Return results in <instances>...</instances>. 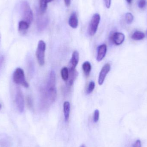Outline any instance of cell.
<instances>
[{"mask_svg": "<svg viewBox=\"0 0 147 147\" xmlns=\"http://www.w3.org/2000/svg\"><path fill=\"white\" fill-rule=\"evenodd\" d=\"M46 95L51 103L53 102L56 100L57 96L56 76V73L53 70L51 71L49 74L47 84Z\"/></svg>", "mask_w": 147, "mask_h": 147, "instance_id": "obj_1", "label": "cell"}, {"mask_svg": "<svg viewBox=\"0 0 147 147\" xmlns=\"http://www.w3.org/2000/svg\"><path fill=\"white\" fill-rule=\"evenodd\" d=\"M21 9L23 20L31 24L33 20V14L31 7L27 1H23L22 3Z\"/></svg>", "mask_w": 147, "mask_h": 147, "instance_id": "obj_2", "label": "cell"}, {"mask_svg": "<svg viewBox=\"0 0 147 147\" xmlns=\"http://www.w3.org/2000/svg\"><path fill=\"white\" fill-rule=\"evenodd\" d=\"M13 80L15 84H20L26 88H28L29 85L25 78L24 71L20 68H17L13 74Z\"/></svg>", "mask_w": 147, "mask_h": 147, "instance_id": "obj_3", "label": "cell"}, {"mask_svg": "<svg viewBox=\"0 0 147 147\" xmlns=\"http://www.w3.org/2000/svg\"><path fill=\"white\" fill-rule=\"evenodd\" d=\"M46 44L45 41L40 40L39 41L36 52V57L38 63L40 66H43L45 63V52Z\"/></svg>", "mask_w": 147, "mask_h": 147, "instance_id": "obj_4", "label": "cell"}, {"mask_svg": "<svg viewBox=\"0 0 147 147\" xmlns=\"http://www.w3.org/2000/svg\"><path fill=\"white\" fill-rule=\"evenodd\" d=\"M100 21V15L98 13L94 14L92 17L88 26V32L89 35L90 36L95 35L97 31Z\"/></svg>", "mask_w": 147, "mask_h": 147, "instance_id": "obj_5", "label": "cell"}, {"mask_svg": "<svg viewBox=\"0 0 147 147\" xmlns=\"http://www.w3.org/2000/svg\"><path fill=\"white\" fill-rule=\"evenodd\" d=\"M15 101L18 110L21 113H22L24 109V97L21 90L19 88L16 90Z\"/></svg>", "mask_w": 147, "mask_h": 147, "instance_id": "obj_6", "label": "cell"}, {"mask_svg": "<svg viewBox=\"0 0 147 147\" xmlns=\"http://www.w3.org/2000/svg\"><path fill=\"white\" fill-rule=\"evenodd\" d=\"M110 69L111 65L109 63L106 64L102 68L98 76V83L99 85L102 84L107 74L109 72Z\"/></svg>", "mask_w": 147, "mask_h": 147, "instance_id": "obj_7", "label": "cell"}, {"mask_svg": "<svg viewBox=\"0 0 147 147\" xmlns=\"http://www.w3.org/2000/svg\"><path fill=\"white\" fill-rule=\"evenodd\" d=\"M110 40L112 43L117 45H121L124 40L125 36L121 32H115L111 34L110 37Z\"/></svg>", "mask_w": 147, "mask_h": 147, "instance_id": "obj_8", "label": "cell"}, {"mask_svg": "<svg viewBox=\"0 0 147 147\" xmlns=\"http://www.w3.org/2000/svg\"><path fill=\"white\" fill-rule=\"evenodd\" d=\"M79 60V53L77 51H74L72 53V57L69 64V71L75 70Z\"/></svg>", "mask_w": 147, "mask_h": 147, "instance_id": "obj_9", "label": "cell"}, {"mask_svg": "<svg viewBox=\"0 0 147 147\" xmlns=\"http://www.w3.org/2000/svg\"><path fill=\"white\" fill-rule=\"evenodd\" d=\"M107 49V46L105 44L98 47L96 57L97 61L100 62L103 59L106 55Z\"/></svg>", "mask_w": 147, "mask_h": 147, "instance_id": "obj_10", "label": "cell"}, {"mask_svg": "<svg viewBox=\"0 0 147 147\" xmlns=\"http://www.w3.org/2000/svg\"><path fill=\"white\" fill-rule=\"evenodd\" d=\"M53 0H39V12L40 15H43L47 9V4Z\"/></svg>", "mask_w": 147, "mask_h": 147, "instance_id": "obj_11", "label": "cell"}, {"mask_svg": "<svg viewBox=\"0 0 147 147\" xmlns=\"http://www.w3.org/2000/svg\"><path fill=\"white\" fill-rule=\"evenodd\" d=\"M69 24L72 28H76L78 25V20L77 14L74 12L70 16L69 20Z\"/></svg>", "mask_w": 147, "mask_h": 147, "instance_id": "obj_12", "label": "cell"}, {"mask_svg": "<svg viewBox=\"0 0 147 147\" xmlns=\"http://www.w3.org/2000/svg\"><path fill=\"white\" fill-rule=\"evenodd\" d=\"M71 105L69 102L68 101L64 102L63 104L64 115L65 122L68 121L69 118L70 113Z\"/></svg>", "mask_w": 147, "mask_h": 147, "instance_id": "obj_13", "label": "cell"}, {"mask_svg": "<svg viewBox=\"0 0 147 147\" xmlns=\"http://www.w3.org/2000/svg\"><path fill=\"white\" fill-rule=\"evenodd\" d=\"M30 24L24 20L20 21L19 23V31L21 33L25 34L30 26Z\"/></svg>", "mask_w": 147, "mask_h": 147, "instance_id": "obj_14", "label": "cell"}, {"mask_svg": "<svg viewBox=\"0 0 147 147\" xmlns=\"http://www.w3.org/2000/svg\"><path fill=\"white\" fill-rule=\"evenodd\" d=\"M48 21L46 18H41L39 19L37 22V27L39 31L44 30L47 26Z\"/></svg>", "mask_w": 147, "mask_h": 147, "instance_id": "obj_15", "label": "cell"}, {"mask_svg": "<svg viewBox=\"0 0 147 147\" xmlns=\"http://www.w3.org/2000/svg\"><path fill=\"white\" fill-rule=\"evenodd\" d=\"M82 69L85 75L88 77L90 75L91 70V65L88 61L84 62L82 65Z\"/></svg>", "mask_w": 147, "mask_h": 147, "instance_id": "obj_16", "label": "cell"}, {"mask_svg": "<svg viewBox=\"0 0 147 147\" xmlns=\"http://www.w3.org/2000/svg\"><path fill=\"white\" fill-rule=\"evenodd\" d=\"M78 75V72L75 70L73 71H69V78L68 81V85L71 86L73 85L74 80Z\"/></svg>", "mask_w": 147, "mask_h": 147, "instance_id": "obj_17", "label": "cell"}, {"mask_svg": "<svg viewBox=\"0 0 147 147\" xmlns=\"http://www.w3.org/2000/svg\"><path fill=\"white\" fill-rule=\"evenodd\" d=\"M145 37V34L139 31L135 32L131 36V38L133 40H141L144 39Z\"/></svg>", "mask_w": 147, "mask_h": 147, "instance_id": "obj_18", "label": "cell"}, {"mask_svg": "<svg viewBox=\"0 0 147 147\" xmlns=\"http://www.w3.org/2000/svg\"><path fill=\"white\" fill-rule=\"evenodd\" d=\"M61 76L63 80L67 81L69 78V70L67 67H64L61 70Z\"/></svg>", "mask_w": 147, "mask_h": 147, "instance_id": "obj_19", "label": "cell"}, {"mask_svg": "<svg viewBox=\"0 0 147 147\" xmlns=\"http://www.w3.org/2000/svg\"><path fill=\"white\" fill-rule=\"evenodd\" d=\"M95 87V84L93 81H90L89 83L88 88L86 90L87 94H90L92 92Z\"/></svg>", "mask_w": 147, "mask_h": 147, "instance_id": "obj_20", "label": "cell"}, {"mask_svg": "<svg viewBox=\"0 0 147 147\" xmlns=\"http://www.w3.org/2000/svg\"><path fill=\"white\" fill-rule=\"evenodd\" d=\"M125 19L127 23L128 24H131L134 21V17L133 14L130 13H127L125 15Z\"/></svg>", "mask_w": 147, "mask_h": 147, "instance_id": "obj_21", "label": "cell"}, {"mask_svg": "<svg viewBox=\"0 0 147 147\" xmlns=\"http://www.w3.org/2000/svg\"><path fill=\"white\" fill-rule=\"evenodd\" d=\"M27 105L29 109L32 108L33 106V100L32 97L30 96H27L26 98Z\"/></svg>", "mask_w": 147, "mask_h": 147, "instance_id": "obj_22", "label": "cell"}, {"mask_svg": "<svg viewBox=\"0 0 147 147\" xmlns=\"http://www.w3.org/2000/svg\"><path fill=\"white\" fill-rule=\"evenodd\" d=\"M99 111L98 109H96L94 111V115H93V121L94 122L97 123L99 120Z\"/></svg>", "mask_w": 147, "mask_h": 147, "instance_id": "obj_23", "label": "cell"}, {"mask_svg": "<svg viewBox=\"0 0 147 147\" xmlns=\"http://www.w3.org/2000/svg\"><path fill=\"white\" fill-rule=\"evenodd\" d=\"M146 0H140L138 2V7L140 9H143L146 7Z\"/></svg>", "mask_w": 147, "mask_h": 147, "instance_id": "obj_24", "label": "cell"}, {"mask_svg": "<svg viewBox=\"0 0 147 147\" xmlns=\"http://www.w3.org/2000/svg\"><path fill=\"white\" fill-rule=\"evenodd\" d=\"M111 0H104L105 3V7L107 8H109L111 5Z\"/></svg>", "mask_w": 147, "mask_h": 147, "instance_id": "obj_25", "label": "cell"}, {"mask_svg": "<svg viewBox=\"0 0 147 147\" xmlns=\"http://www.w3.org/2000/svg\"><path fill=\"white\" fill-rule=\"evenodd\" d=\"M133 147H141V142L140 140H137L133 145Z\"/></svg>", "mask_w": 147, "mask_h": 147, "instance_id": "obj_26", "label": "cell"}, {"mask_svg": "<svg viewBox=\"0 0 147 147\" xmlns=\"http://www.w3.org/2000/svg\"><path fill=\"white\" fill-rule=\"evenodd\" d=\"M4 61V57L3 55H0V70Z\"/></svg>", "mask_w": 147, "mask_h": 147, "instance_id": "obj_27", "label": "cell"}, {"mask_svg": "<svg viewBox=\"0 0 147 147\" xmlns=\"http://www.w3.org/2000/svg\"><path fill=\"white\" fill-rule=\"evenodd\" d=\"M64 2L66 7H69L70 5L71 0H64Z\"/></svg>", "mask_w": 147, "mask_h": 147, "instance_id": "obj_28", "label": "cell"}, {"mask_svg": "<svg viewBox=\"0 0 147 147\" xmlns=\"http://www.w3.org/2000/svg\"><path fill=\"white\" fill-rule=\"evenodd\" d=\"M126 1L129 3H131L133 0H126Z\"/></svg>", "mask_w": 147, "mask_h": 147, "instance_id": "obj_29", "label": "cell"}, {"mask_svg": "<svg viewBox=\"0 0 147 147\" xmlns=\"http://www.w3.org/2000/svg\"><path fill=\"white\" fill-rule=\"evenodd\" d=\"M80 147H86L84 145H82L80 146Z\"/></svg>", "mask_w": 147, "mask_h": 147, "instance_id": "obj_30", "label": "cell"}, {"mask_svg": "<svg viewBox=\"0 0 147 147\" xmlns=\"http://www.w3.org/2000/svg\"><path fill=\"white\" fill-rule=\"evenodd\" d=\"M2 108V105L1 104V103H0V110H1V109Z\"/></svg>", "mask_w": 147, "mask_h": 147, "instance_id": "obj_31", "label": "cell"}, {"mask_svg": "<svg viewBox=\"0 0 147 147\" xmlns=\"http://www.w3.org/2000/svg\"><path fill=\"white\" fill-rule=\"evenodd\" d=\"M1 34H0V42H1Z\"/></svg>", "mask_w": 147, "mask_h": 147, "instance_id": "obj_32", "label": "cell"}]
</instances>
